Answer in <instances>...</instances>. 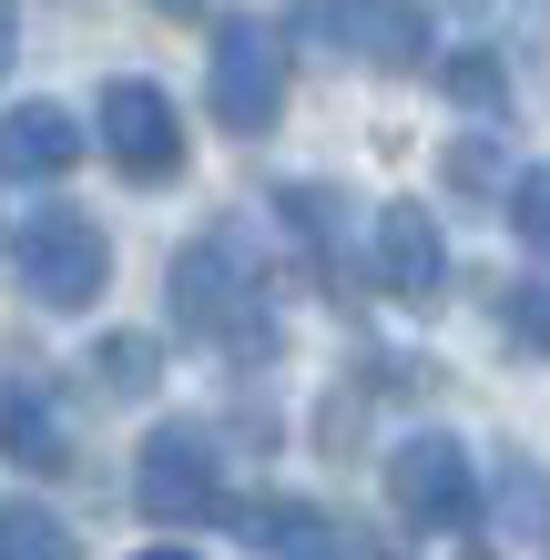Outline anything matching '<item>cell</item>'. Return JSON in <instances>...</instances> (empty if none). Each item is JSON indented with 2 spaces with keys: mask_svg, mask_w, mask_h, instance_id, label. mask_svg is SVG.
I'll use <instances>...</instances> for the list:
<instances>
[{
  "mask_svg": "<svg viewBox=\"0 0 550 560\" xmlns=\"http://www.w3.org/2000/svg\"><path fill=\"white\" fill-rule=\"evenodd\" d=\"M174 326L184 337H204L224 357H266L276 347V316H266V285H255V266L235 255V235H194L174 255Z\"/></svg>",
  "mask_w": 550,
  "mask_h": 560,
  "instance_id": "1",
  "label": "cell"
},
{
  "mask_svg": "<svg viewBox=\"0 0 550 560\" xmlns=\"http://www.w3.org/2000/svg\"><path fill=\"white\" fill-rule=\"evenodd\" d=\"M11 266H21V285H31V306L72 316V306H92V295L113 285V245H103V224H92V214L42 205V214L11 235Z\"/></svg>",
  "mask_w": 550,
  "mask_h": 560,
  "instance_id": "2",
  "label": "cell"
},
{
  "mask_svg": "<svg viewBox=\"0 0 550 560\" xmlns=\"http://www.w3.org/2000/svg\"><path fill=\"white\" fill-rule=\"evenodd\" d=\"M204 92H214V122L224 133H276L285 122V31L276 21H224L214 31V72H204Z\"/></svg>",
  "mask_w": 550,
  "mask_h": 560,
  "instance_id": "3",
  "label": "cell"
},
{
  "mask_svg": "<svg viewBox=\"0 0 550 560\" xmlns=\"http://www.w3.org/2000/svg\"><path fill=\"white\" fill-rule=\"evenodd\" d=\"M387 510H398L408 530H469V520H479V469H469V448L448 439V428L398 439V448H387Z\"/></svg>",
  "mask_w": 550,
  "mask_h": 560,
  "instance_id": "4",
  "label": "cell"
},
{
  "mask_svg": "<svg viewBox=\"0 0 550 560\" xmlns=\"http://www.w3.org/2000/svg\"><path fill=\"white\" fill-rule=\"evenodd\" d=\"M92 143H103L133 184H174L184 174V122H174V92L153 82H103V113H92Z\"/></svg>",
  "mask_w": 550,
  "mask_h": 560,
  "instance_id": "5",
  "label": "cell"
},
{
  "mask_svg": "<svg viewBox=\"0 0 550 560\" xmlns=\"http://www.w3.org/2000/svg\"><path fill=\"white\" fill-rule=\"evenodd\" d=\"M133 510L164 520V530L224 510V479H214V439H204V428H153V439H143V458H133Z\"/></svg>",
  "mask_w": 550,
  "mask_h": 560,
  "instance_id": "6",
  "label": "cell"
},
{
  "mask_svg": "<svg viewBox=\"0 0 550 560\" xmlns=\"http://www.w3.org/2000/svg\"><path fill=\"white\" fill-rule=\"evenodd\" d=\"M316 31H327L347 61H367V72H418L429 42H438L418 0H316Z\"/></svg>",
  "mask_w": 550,
  "mask_h": 560,
  "instance_id": "7",
  "label": "cell"
},
{
  "mask_svg": "<svg viewBox=\"0 0 550 560\" xmlns=\"http://www.w3.org/2000/svg\"><path fill=\"white\" fill-rule=\"evenodd\" d=\"M377 285L398 295V306H438L448 295V245H438L429 205H387L377 214Z\"/></svg>",
  "mask_w": 550,
  "mask_h": 560,
  "instance_id": "8",
  "label": "cell"
},
{
  "mask_svg": "<svg viewBox=\"0 0 550 560\" xmlns=\"http://www.w3.org/2000/svg\"><path fill=\"white\" fill-rule=\"evenodd\" d=\"M235 530L255 540V550H276V560H377L347 520H327V510H296V500H245L235 510Z\"/></svg>",
  "mask_w": 550,
  "mask_h": 560,
  "instance_id": "9",
  "label": "cell"
},
{
  "mask_svg": "<svg viewBox=\"0 0 550 560\" xmlns=\"http://www.w3.org/2000/svg\"><path fill=\"white\" fill-rule=\"evenodd\" d=\"M0 458H11V469H42V479L72 469V428H61L51 387H31V377L0 387Z\"/></svg>",
  "mask_w": 550,
  "mask_h": 560,
  "instance_id": "10",
  "label": "cell"
},
{
  "mask_svg": "<svg viewBox=\"0 0 550 560\" xmlns=\"http://www.w3.org/2000/svg\"><path fill=\"white\" fill-rule=\"evenodd\" d=\"M72 163H82V122L61 103H21L11 122H0V174L42 184V174H72Z\"/></svg>",
  "mask_w": 550,
  "mask_h": 560,
  "instance_id": "11",
  "label": "cell"
},
{
  "mask_svg": "<svg viewBox=\"0 0 550 560\" xmlns=\"http://www.w3.org/2000/svg\"><path fill=\"white\" fill-rule=\"evenodd\" d=\"M490 500H500V530H510V540L550 550V479H540V458L500 448V479H490Z\"/></svg>",
  "mask_w": 550,
  "mask_h": 560,
  "instance_id": "12",
  "label": "cell"
},
{
  "mask_svg": "<svg viewBox=\"0 0 550 560\" xmlns=\"http://www.w3.org/2000/svg\"><path fill=\"white\" fill-rule=\"evenodd\" d=\"M0 560H82V540L42 500H0Z\"/></svg>",
  "mask_w": 550,
  "mask_h": 560,
  "instance_id": "13",
  "label": "cell"
},
{
  "mask_svg": "<svg viewBox=\"0 0 550 560\" xmlns=\"http://www.w3.org/2000/svg\"><path fill=\"white\" fill-rule=\"evenodd\" d=\"M500 337L520 357H550V285H500Z\"/></svg>",
  "mask_w": 550,
  "mask_h": 560,
  "instance_id": "14",
  "label": "cell"
},
{
  "mask_svg": "<svg viewBox=\"0 0 550 560\" xmlns=\"http://www.w3.org/2000/svg\"><path fill=\"white\" fill-rule=\"evenodd\" d=\"M510 224H520V245L550 266V163H530V174L510 184Z\"/></svg>",
  "mask_w": 550,
  "mask_h": 560,
  "instance_id": "15",
  "label": "cell"
},
{
  "mask_svg": "<svg viewBox=\"0 0 550 560\" xmlns=\"http://www.w3.org/2000/svg\"><path fill=\"white\" fill-rule=\"evenodd\" d=\"M92 368H103L113 398H143V387H153V337H103V357H92Z\"/></svg>",
  "mask_w": 550,
  "mask_h": 560,
  "instance_id": "16",
  "label": "cell"
},
{
  "mask_svg": "<svg viewBox=\"0 0 550 560\" xmlns=\"http://www.w3.org/2000/svg\"><path fill=\"white\" fill-rule=\"evenodd\" d=\"M448 92H459L469 113H500V103H510V82H500L490 51H459V61H448Z\"/></svg>",
  "mask_w": 550,
  "mask_h": 560,
  "instance_id": "17",
  "label": "cell"
},
{
  "mask_svg": "<svg viewBox=\"0 0 550 560\" xmlns=\"http://www.w3.org/2000/svg\"><path fill=\"white\" fill-rule=\"evenodd\" d=\"M438 174L459 184V194H479V205H490V194H500V143H479V133H469V143H448Z\"/></svg>",
  "mask_w": 550,
  "mask_h": 560,
  "instance_id": "18",
  "label": "cell"
},
{
  "mask_svg": "<svg viewBox=\"0 0 550 560\" xmlns=\"http://www.w3.org/2000/svg\"><path fill=\"white\" fill-rule=\"evenodd\" d=\"M479 11H490V21H510V31H540V11H550V0H479Z\"/></svg>",
  "mask_w": 550,
  "mask_h": 560,
  "instance_id": "19",
  "label": "cell"
},
{
  "mask_svg": "<svg viewBox=\"0 0 550 560\" xmlns=\"http://www.w3.org/2000/svg\"><path fill=\"white\" fill-rule=\"evenodd\" d=\"M11 51H21V0H0V82H11Z\"/></svg>",
  "mask_w": 550,
  "mask_h": 560,
  "instance_id": "20",
  "label": "cell"
},
{
  "mask_svg": "<svg viewBox=\"0 0 550 560\" xmlns=\"http://www.w3.org/2000/svg\"><path fill=\"white\" fill-rule=\"evenodd\" d=\"M133 560H194V550H174V540H153V550H133Z\"/></svg>",
  "mask_w": 550,
  "mask_h": 560,
  "instance_id": "21",
  "label": "cell"
},
{
  "mask_svg": "<svg viewBox=\"0 0 550 560\" xmlns=\"http://www.w3.org/2000/svg\"><path fill=\"white\" fill-rule=\"evenodd\" d=\"M153 11H204V0H153Z\"/></svg>",
  "mask_w": 550,
  "mask_h": 560,
  "instance_id": "22",
  "label": "cell"
}]
</instances>
